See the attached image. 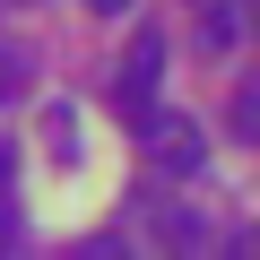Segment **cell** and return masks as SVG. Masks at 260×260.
<instances>
[{
    "instance_id": "cell-1",
    "label": "cell",
    "mask_w": 260,
    "mask_h": 260,
    "mask_svg": "<svg viewBox=\"0 0 260 260\" xmlns=\"http://www.w3.org/2000/svg\"><path fill=\"white\" fill-rule=\"evenodd\" d=\"M139 156H148L165 182H191V174L208 165V130H200L191 113H174V104H148V113H139Z\"/></svg>"
},
{
    "instance_id": "cell-2",
    "label": "cell",
    "mask_w": 260,
    "mask_h": 260,
    "mask_svg": "<svg viewBox=\"0 0 260 260\" xmlns=\"http://www.w3.org/2000/svg\"><path fill=\"white\" fill-rule=\"evenodd\" d=\"M156 78H165V35L139 26V35H130V52H121V70H113V87H104L113 113H121V121H139V113L156 104Z\"/></svg>"
},
{
    "instance_id": "cell-3",
    "label": "cell",
    "mask_w": 260,
    "mask_h": 260,
    "mask_svg": "<svg viewBox=\"0 0 260 260\" xmlns=\"http://www.w3.org/2000/svg\"><path fill=\"white\" fill-rule=\"evenodd\" d=\"M191 52L200 61H225L234 44H243V26H251V0H191Z\"/></svg>"
},
{
    "instance_id": "cell-4",
    "label": "cell",
    "mask_w": 260,
    "mask_h": 260,
    "mask_svg": "<svg viewBox=\"0 0 260 260\" xmlns=\"http://www.w3.org/2000/svg\"><path fill=\"white\" fill-rule=\"evenodd\" d=\"M18 87H35V52H26L18 35H0V104H9Z\"/></svg>"
},
{
    "instance_id": "cell-5",
    "label": "cell",
    "mask_w": 260,
    "mask_h": 260,
    "mask_svg": "<svg viewBox=\"0 0 260 260\" xmlns=\"http://www.w3.org/2000/svg\"><path fill=\"white\" fill-rule=\"evenodd\" d=\"M9 243H18V208L0 200V251H9Z\"/></svg>"
},
{
    "instance_id": "cell-6",
    "label": "cell",
    "mask_w": 260,
    "mask_h": 260,
    "mask_svg": "<svg viewBox=\"0 0 260 260\" xmlns=\"http://www.w3.org/2000/svg\"><path fill=\"white\" fill-rule=\"evenodd\" d=\"M9 174H18V148H0V200H9Z\"/></svg>"
},
{
    "instance_id": "cell-7",
    "label": "cell",
    "mask_w": 260,
    "mask_h": 260,
    "mask_svg": "<svg viewBox=\"0 0 260 260\" xmlns=\"http://www.w3.org/2000/svg\"><path fill=\"white\" fill-rule=\"evenodd\" d=\"M87 9H95V18H121V9H130V0H87Z\"/></svg>"
}]
</instances>
